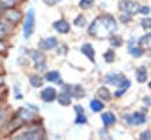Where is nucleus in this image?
Returning <instances> with one entry per match:
<instances>
[{"label":"nucleus","mask_w":151,"mask_h":140,"mask_svg":"<svg viewBox=\"0 0 151 140\" xmlns=\"http://www.w3.org/2000/svg\"><path fill=\"white\" fill-rule=\"evenodd\" d=\"M100 29H105V34H110L117 29V22L114 18L110 14H104L96 19L88 28V33L91 35H98Z\"/></svg>","instance_id":"obj_1"},{"label":"nucleus","mask_w":151,"mask_h":140,"mask_svg":"<svg viewBox=\"0 0 151 140\" xmlns=\"http://www.w3.org/2000/svg\"><path fill=\"white\" fill-rule=\"evenodd\" d=\"M34 29V11L29 9L26 14V20L24 24V36L26 39H28Z\"/></svg>","instance_id":"obj_2"},{"label":"nucleus","mask_w":151,"mask_h":140,"mask_svg":"<svg viewBox=\"0 0 151 140\" xmlns=\"http://www.w3.org/2000/svg\"><path fill=\"white\" fill-rule=\"evenodd\" d=\"M139 8L140 6L136 2V1H130V0H122L119 2V9L127 13L129 15L131 14H134V13H138L139 12Z\"/></svg>","instance_id":"obj_3"},{"label":"nucleus","mask_w":151,"mask_h":140,"mask_svg":"<svg viewBox=\"0 0 151 140\" xmlns=\"http://www.w3.org/2000/svg\"><path fill=\"white\" fill-rule=\"evenodd\" d=\"M31 55H32V58L35 62L37 69L44 71L45 69V56H44V54L38 52V51H33V52H31Z\"/></svg>","instance_id":"obj_4"},{"label":"nucleus","mask_w":151,"mask_h":140,"mask_svg":"<svg viewBox=\"0 0 151 140\" xmlns=\"http://www.w3.org/2000/svg\"><path fill=\"white\" fill-rule=\"evenodd\" d=\"M126 121H127L129 125L138 126V125H140V124H143V122L145 121V115H144L143 113H138V112H136V113L129 115V116L126 118Z\"/></svg>","instance_id":"obj_5"},{"label":"nucleus","mask_w":151,"mask_h":140,"mask_svg":"<svg viewBox=\"0 0 151 140\" xmlns=\"http://www.w3.org/2000/svg\"><path fill=\"white\" fill-rule=\"evenodd\" d=\"M41 99L46 102H51L57 98V92L53 87H46L41 91Z\"/></svg>","instance_id":"obj_6"},{"label":"nucleus","mask_w":151,"mask_h":140,"mask_svg":"<svg viewBox=\"0 0 151 140\" xmlns=\"http://www.w3.org/2000/svg\"><path fill=\"white\" fill-rule=\"evenodd\" d=\"M41 139H42V134L38 131H33L19 135L15 140H41Z\"/></svg>","instance_id":"obj_7"},{"label":"nucleus","mask_w":151,"mask_h":140,"mask_svg":"<svg viewBox=\"0 0 151 140\" xmlns=\"http://www.w3.org/2000/svg\"><path fill=\"white\" fill-rule=\"evenodd\" d=\"M124 75L123 74H119V73H110L106 75V81L111 85H116L118 86L123 80H124Z\"/></svg>","instance_id":"obj_8"},{"label":"nucleus","mask_w":151,"mask_h":140,"mask_svg":"<svg viewBox=\"0 0 151 140\" xmlns=\"http://www.w3.org/2000/svg\"><path fill=\"white\" fill-rule=\"evenodd\" d=\"M57 44H58V42H57V39L53 38V36H51V38H47V39L41 40V41L39 42V47H40L41 49H51V48L55 47Z\"/></svg>","instance_id":"obj_9"},{"label":"nucleus","mask_w":151,"mask_h":140,"mask_svg":"<svg viewBox=\"0 0 151 140\" xmlns=\"http://www.w3.org/2000/svg\"><path fill=\"white\" fill-rule=\"evenodd\" d=\"M71 93L68 92V91H63L61 93H59L58 95H57V99H58V101H59V104L60 105H63V106H67V105H70L71 104Z\"/></svg>","instance_id":"obj_10"},{"label":"nucleus","mask_w":151,"mask_h":140,"mask_svg":"<svg viewBox=\"0 0 151 140\" xmlns=\"http://www.w3.org/2000/svg\"><path fill=\"white\" fill-rule=\"evenodd\" d=\"M53 27L59 32V33H67L70 31V25L65 20H58L53 24Z\"/></svg>","instance_id":"obj_11"},{"label":"nucleus","mask_w":151,"mask_h":140,"mask_svg":"<svg viewBox=\"0 0 151 140\" xmlns=\"http://www.w3.org/2000/svg\"><path fill=\"white\" fill-rule=\"evenodd\" d=\"M101 121L105 126H111L116 122V116L113 113L111 112H106V113H103L101 114Z\"/></svg>","instance_id":"obj_12"},{"label":"nucleus","mask_w":151,"mask_h":140,"mask_svg":"<svg viewBox=\"0 0 151 140\" xmlns=\"http://www.w3.org/2000/svg\"><path fill=\"white\" fill-rule=\"evenodd\" d=\"M81 52H83V53H84L91 61L94 60V49H93V47H92L91 44H85V45H83V47H81Z\"/></svg>","instance_id":"obj_13"},{"label":"nucleus","mask_w":151,"mask_h":140,"mask_svg":"<svg viewBox=\"0 0 151 140\" xmlns=\"http://www.w3.org/2000/svg\"><path fill=\"white\" fill-rule=\"evenodd\" d=\"M45 79H46L47 81H52V82H57V84H60V82H61L60 74H59V72H57V71H51V72L46 73Z\"/></svg>","instance_id":"obj_14"},{"label":"nucleus","mask_w":151,"mask_h":140,"mask_svg":"<svg viewBox=\"0 0 151 140\" xmlns=\"http://www.w3.org/2000/svg\"><path fill=\"white\" fill-rule=\"evenodd\" d=\"M130 85H131V82H130V80H127V79H124L119 85H118V87L120 88L119 91H117L116 93H114V95L116 96H120V95H123L124 94V92L130 87Z\"/></svg>","instance_id":"obj_15"},{"label":"nucleus","mask_w":151,"mask_h":140,"mask_svg":"<svg viewBox=\"0 0 151 140\" xmlns=\"http://www.w3.org/2000/svg\"><path fill=\"white\" fill-rule=\"evenodd\" d=\"M136 78H137V81L138 82H144L146 81V78H147V74H146V69L144 67H140L137 69V73H136Z\"/></svg>","instance_id":"obj_16"},{"label":"nucleus","mask_w":151,"mask_h":140,"mask_svg":"<svg viewBox=\"0 0 151 140\" xmlns=\"http://www.w3.org/2000/svg\"><path fill=\"white\" fill-rule=\"evenodd\" d=\"M90 106H91V109H92L93 112H99V111H101V109L104 108V104H103L101 101L97 100V99L92 100L91 104H90Z\"/></svg>","instance_id":"obj_17"},{"label":"nucleus","mask_w":151,"mask_h":140,"mask_svg":"<svg viewBox=\"0 0 151 140\" xmlns=\"http://www.w3.org/2000/svg\"><path fill=\"white\" fill-rule=\"evenodd\" d=\"M29 84L33 87H40L42 85V79L38 75H31L29 76Z\"/></svg>","instance_id":"obj_18"},{"label":"nucleus","mask_w":151,"mask_h":140,"mask_svg":"<svg viewBox=\"0 0 151 140\" xmlns=\"http://www.w3.org/2000/svg\"><path fill=\"white\" fill-rule=\"evenodd\" d=\"M98 96H100L101 99H104V100H110L111 99V94H110V92L107 91V88H105V87H100L99 89H98Z\"/></svg>","instance_id":"obj_19"},{"label":"nucleus","mask_w":151,"mask_h":140,"mask_svg":"<svg viewBox=\"0 0 151 140\" xmlns=\"http://www.w3.org/2000/svg\"><path fill=\"white\" fill-rule=\"evenodd\" d=\"M71 95H72V96H73V95H76V98H81V96L84 95V89H83V88H81L79 85L73 86Z\"/></svg>","instance_id":"obj_20"},{"label":"nucleus","mask_w":151,"mask_h":140,"mask_svg":"<svg viewBox=\"0 0 151 140\" xmlns=\"http://www.w3.org/2000/svg\"><path fill=\"white\" fill-rule=\"evenodd\" d=\"M85 24H86V19H85V16H84L83 14L78 15V16L74 19V25L78 26V27H84Z\"/></svg>","instance_id":"obj_21"},{"label":"nucleus","mask_w":151,"mask_h":140,"mask_svg":"<svg viewBox=\"0 0 151 140\" xmlns=\"http://www.w3.org/2000/svg\"><path fill=\"white\" fill-rule=\"evenodd\" d=\"M93 4H94V0H80L79 6H80L83 9H87V8L92 7Z\"/></svg>","instance_id":"obj_22"},{"label":"nucleus","mask_w":151,"mask_h":140,"mask_svg":"<svg viewBox=\"0 0 151 140\" xmlns=\"http://www.w3.org/2000/svg\"><path fill=\"white\" fill-rule=\"evenodd\" d=\"M104 59L106 60V62H112L113 59H114V53L112 49H109L105 54H104Z\"/></svg>","instance_id":"obj_23"},{"label":"nucleus","mask_w":151,"mask_h":140,"mask_svg":"<svg viewBox=\"0 0 151 140\" xmlns=\"http://www.w3.org/2000/svg\"><path fill=\"white\" fill-rule=\"evenodd\" d=\"M140 25L144 29H151V19L150 18H145L140 21Z\"/></svg>","instance_id":"obj_24"},{"label":"nucleus","mask_w":151,"mask_h":140,"mask_svg":"<svg viewBox=\"0 0 151 140\" xmlns=\"http://www.w3.org/2000/svg\"><path fill=\"white\" fill-rule=\"evenodd\" d=\"M110 42H111V45L113 47H118V46L122 45V39L119 36H112L111 40H110Z\"/></svg>","instance_id":"obj_25"},{"label":"nucleus","mask_w":151,"mask_h":140,"mask_svg":"<svg viewBox=\"0 0 151 140\" xmlns=\"http://www.w3.org/2000/svg\"><path fill=\"white\" fill-rule=\"evenodd\" d=\"M130 54H132L133 56H140L143 54V49L138 48V47H133L130 49Z\"/></svg>","instance_id":"obj_26"},{"label":"nucleus","mask_w":151,"mask_h":140,"mask_svg":"<svg viewBox=\"0 0 151 140\" xmlns=\"http://www.w3.org/2000/svg\"><path fill=\"white\" fill-rule=\"evenodd\" d=\"M74 122L76 124H84V122H86V116L84 115V113H79L78 115H77V118H76V120H74Z\"/></svg>","instance_id":"obj_27"},{"label":"nucleus","mask_w":151,"mask_h":140,"mask_svg":"<svg viewBox=\"0 0 151 140\" xmlns=\"http://www.w3.org/2000/svg\"><path fill=\"white\" fill-rule=\"evenodd\" d=\"M150 40H151V33H147V34H145L143 38H140L139 42H140V44H146V42H149Z\"/></svg>","instance_id":"obj_28"},{"label":"nucleus","mask_w":151,"mask_h":140,"mask_svg":"<svg viewBox=\"0 0 151 140\" xmlns=\"http://www.w3.org/2000/svg\"><path fill=\"white\" fill-rule=\"evenodd\" d=\"M5 120H6V112L5 111H0V127L4 125Z\"/></svg>","instance_id":"obj_29"},{"label":"nucleus","mask_w":151,"mask_h":140,"mask_svg":"<svg viewBox=\"0 0 151 140\" xmlns=\"http://www.w3.org/2000/svg\"><path fill=\"white\" fill-rule=\"evenodd\" d=\"M139 12H140V13H143V14H147V13L150 12V8H149L147 6H143V7H140V8H139Z\"/></svg>","instance_id":"obj_30"},{"label":"nucleus","mask_w":151,"mask_h":140,"mask_svg":"<svg viewBox=\"0 0 151 140\" xmlns=\"http://www.w3.org/2000/svg\"><path fill=\"white\" fill-rule=\"evenodd\" d=\"M140 140H151V139H150V134H149V132H144V133L140 135Z\"/></svg>","instance_id":"obj_31"},{"label":"nucleus","mask_w":151,"mask_h":140,"mask_svg":"<svg viewBox=\"0 0 151 140\" xmlns=\"http://www.w3.org/2000/svg\"><path fill=\"white\" fill-rule=\"evenodd\" d=\"M46 4H48V5H54V4H57L59 0H44Z\"/></svg>","instance_id":"obj_32"},{"label":"nucleus","mask_w":151,"mask_h":140,"mask_svg":"<svg viewBox=\"0 0 151 140\" xmlns=\"http://www.w3.org/2000/svg\"><path fill=\"white\" fill-rule=\"evenodd\" d=\"M120 19H122L123 21H125V22H126L127 20H130V15H122V16H120Z\"/></svg>","instance_id":"obj_33"},{"label":"nucleus","mask_w":151,"mask_h":140,"mask_svg":"<svg viewBox=\"0 0 151 140\" xmlns=\"http://www.w3.org/2000/svg\"><path fill=\"white\" fill-rule=\"evenodd\" d=\"M4 48H5V46H4V44H2V42H0V51H2Z\"/></svg>","instance_id":"obj_34"},{"label":"nucleus","mask_w":151,"mask_h":140,"mask_svg":"<svg viewBox=\"0 0 151 140\" xmlns=\"http://www.w3.org/2000/svg\"><path fill=\"white\" fill-rule=\"evenodd\" d=\"M1 84H2V78L0 76V85H1Z\"/></svg>","instance_id":"obj_35"},{"label":"nucleus","mask_w":151,"mask_h":140,"mask_svg":"<svg viewBox=\"0 0 151 140\" xmlns=\"http://www.w3.org/2000/svg\"><path fill=\"white\" fill-rule=\"evenodd\" d=\"M149 87H150V88H151V81H150V82H149Z\"/></svg>","instance_id":"obj_36"},{"label":"nucleus","mask_w":151,"mask_h":140,"mask_svg":"<svg viewBox=\"0 0 151 140\" xmlns=\"http://www.w3.org/2000/svg\"><path fill=\"white\" fill-rule=\"evenodd\" d=\"M150 139H151V133H150Z\"/></svg>","instance_id":"obj_37"},{"label":"nucleus","mask_w":151,"mask_h":140,"mask_svg":"<svg viewBox=\"0 0 151 140\" xmlns=\"http://www.w3.org/2000/svg\"><path fill=\"white\" fill-rule=\"evenodd\" d=\"M0 62H1V58H0Z\"/></svg>","instance_id":"obj_38"},{"label":"nucleus","mask_w":151,"mask_h":140,"mask_svg":"<svg viewBox=\"0 0 151 140\" xmlns=\"http://www.w3.org/2000/svg\"><path fill=\"white\" fill-rule=\"evenodd\" d=\"M0 72H1V71H0Z\"/></svg>","instance_id":"obj_39"}]
</instances>
